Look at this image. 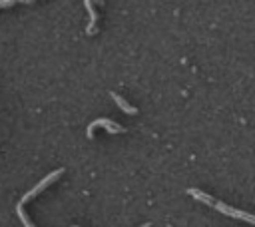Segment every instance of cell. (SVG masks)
I'll list each match as a JSON object with an SVG mask.
<instances>
[{
	"label": "cell",
	"instance_id": "6da1fadb",
	"mask_svg": "<svg viewBox=\"0 0 255 227\" xmlns=\"http://www.w3.org/2000/svg\"><path fill=\"white\" fill-rule=\"evenodd\" d=\"M187 193H189L191 197H195L197 201H201V203H205V205H211V207H215L219 213H225V215H229V217H235V219H243L245 223H253V215H251V213H245V211L233 209V207H229V205H225V203H221V201L213 199L211 195H207V193H203V191H199V189H195V187L187 189Z\"/></svg>",
	"mask_w": 255,
	"mask_h": 227
},
{
	"label": "cell",
	"instance_id": "7a4b0ae2",
	"mask_svg": "<svg viewBox=\"0 0 255 227\" xmlns=\"http://www.w3.org/2000/svg\"><path fill=\"white\" fill-rule=\"evenodd\" d=\"M62 173H64V167H60V169H56V171L48 173V175H46L44 179H40V181H38V183H36V185H34L30 191H26V193L22 195V199L18 201V205H22V207H24V205H26L30 199H34V197H36V195H40V193H42V191H44L48 185H52V183H54V181H56V179H58Z\"/></svg>",
	"mask_w": 255,
	"mask_h": 227
},
{
	"label": "cell",
	"instance_id": "3957f363",
	"mask_svg": "<svg viewBox=\"0 0 255 227\" xmlns=\"http://www.w3.org/2000/svg\"><path fill=\"white\" fill-rule=\"evenodd\" d=\"M98 127H106L110 133H124V131H126V127H124L122 123H118V121H114V119H108V117H100V119H94V121L88 125V129H86L88 139L94 137V131H96Z\"/></svg>",
	"mask_w": 255,
	"mask_h": 227
},
{
	"label": "cell",
	"instance_id": "277c9868",
	"mask_svg": "<svg viewBox=\"0 0 255 227\" xmlns=\"http://www.w3.org/2000/svg\"><path fill=\"white\" fill-rule=\"evenodd\" d=\"M110 98H112V100L118 104V108H120L122 112L129 114V115H135V114H137V108H133L131 104H128V102H126V100H124L120 94H116V92H110Z\"/></svg>",
	"mask_w": 255,
	"mask_h": 227
},
{
	"label": "cell",
	"instance_id": "5b68a950",
	"mask_svg": "<svg viewBox=\"0 0 255 227\" xmlns=\"http://www.w3.org/2000/svg\"><path fill=\"white\" fill-rule=\"evenodd\" d=\"M84 4H86V8H88V12H90V26H88V34L92 36L94 32H96V22H98V14H96V8H94V0H84Z\"/></svg>",
	"mask_w": 255,
	"mask_h": 227
},
{
	"label": "cell",
	"instance_id": "8992f818",
	"mask_svg": "<svg viewBox=\"0 0 255 227\" xmlns=\"http://www.w3.org/2000/svg\"><path fill=\"white\" fill-rule=\"evenodd\" d=\"M16 215L20 217V221L24 223V227H36V225L30 221V217L26 215V211H24V207H22V205H16Z\"/></svg>",
	"mask_w": 255,
	"mask_h": 227
},
{
	"label": "cell",
	"instance_id": "52a82bcc",
	"mask_svg": "<svg viewBox=\"0 0 255 227\" xmlns=\"http://www.w3.org/2000/svg\"><path fill=\"white\" fill-rule=\"evenodd\" d=\"M12 4H16V0H0V8H10Z\"/></svg>",
	"mask_w": 255,
	"mask_h": 227
},
{
	"label": "cell",
	"instance_id": "ba28073f",
	"mask_svg": "<svg viewBox=\"0 0 255 227\" xmlns=\"http://www.w3.org/2000/svg\"><path fill=\"white\" fill-rule=\"evenodd\" d=\"M16 2H24V4H30V2H34V0H16Z\"/></svg>",
	"mask_w": 255,
	"mask_h": 227
},
{
	"label": "cell",
	"instance_id": "9c48e42d",
	"mask_svg": "<svg viewBox=\"0 0 255 227\" xmlns=\"http://www.w3.org/2000/svg\"><path fill=\"white\" fill-rule=\"evenodd\" d=\"M141 227H151V223H143V225H141Z\"/></svg>",
	"mask_w": 255,
	"mask_h": 227
},
{
	"label": "cell",
	"instance_id": "30bf717a",
	"mask_svg": "<svg viewBox=\"0 0 255 227\" xmlns=\"http://www.w3.org/2000/svg\"><path fill=\"white\" fill-rule=\"evenodd\" d=\"M74 227H78V225H74Z\"/></svg>",
	"mask_w": 255,
	"mask_h": 227
}]
</instances>
